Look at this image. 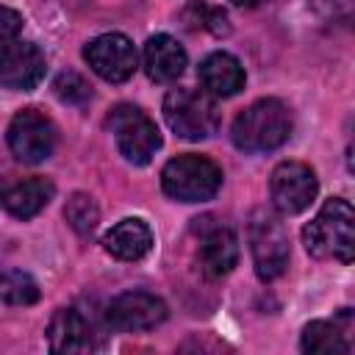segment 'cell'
Returning <instances> with one entry per match:
<instances>
[{
    "label": "cell",
    "mask_w": 355,
    "mask_h": 355,
    "mask_svg": "<svg viewBox=\"0 0 355 355\" xmlns=\"http://www.w3.org/2000/svg\"><path fill=\"white\" fill-rule=\"evenodd\" d=\"M302 244L313 258L349 263L355 255V214L341 197H330L319 214L302 227Z\"/></svg>",
    "instance_id": "6da1fadb"
},
{
    "label": "cell",
    "mask_w": 355,
    "mask_h": 355,
    "mask_svg": "<svg viewBox=\"0 0 355 355\" xmlns=\"http://www.w3.org/2000/svg\"><path fill=\"white\" fill-rule=\"evenodd\" d=\"M288 136H291V114L275 97L258 100L250 108H244L230 128L233 144L244 153H269L280 147Z\"/></svg>",
    "instance_id": "7a4b0ae2"
},
{
    "label": "cell",
    "mask_w": 355,
    "mask_h": 355,
    "mask_svg": "<svg viewBox=\"0 0 355 355\" xmlns=\"http://www.w3.org/2000/svg\"><path fill=\"white\" fill-rule=\"evenodd\" d=\"M164 191L178 202H202L211 200L222 186V169L205 155H178L161 172Z\"/></svg>",
    "instance_id": "3957f363"
},
{
    "label": "cell",
    "mask_w": 355,
    "mask_h": 355,
    "mask_svg": "<svg viewBox=\"0 0 355 355\" xmlns=\"http://www.w3.org/2000/svg\"><path fill=\"white\" fill-rule=\"evenodd\" d=\"M164 119L180 139L200 141V139H208L216 133L219 108L208 92L172 89L164 97Z\"/></svg>",
    "instance_id": "277c9868"
},
{
    "label": "cell",
    "mask_w": 355,
    "mask_h": 355,
    "mask_svg": "<svg viewBox=\"0 0 355 355\" xmlns=\"http://www.w3.org/2000/svg\"><path fill=\"white\" fill-rule=\"evenodd\" d=\"M108 128L114 133L119 153L136 166L150 164L161 147V133H158L155 122L141 108H136L130 103L114 105V111L108 114Z\"/></svg>",
    "instance_id": "5b68a950"
},
{
    "label": "cell",
    "mask_w": 355,
    "mask_h": 355,
    "mask_svg": "<svg viewBox=\"0 0 355 355\" xmlns=\"http://www.w3.org/2000/svg\"><path fill=\"white\" fill-rule=\"evenodd\" d=\"M250 250L255 261V275L261 280H275L288 266V233L277 214L258 208L250 216Z\"/></svg>",
    "instance_id": "8992f818"
},
{
    "label": "cell",
    "mask_w": 355,
    "mask_h": 355,
    "mask_svg": "<svg viewBox=\"0 0 355 355\" xmlns=\"http://www.w3.org/2000/svg\"><path fill=\"white\" fill-rule=\"evenodd\" d=\"M8 147L22 164H39L53 155L55 128L42 111L25 108L8 125Z\"/></svg>",
    "instance_id": "52a82bcc"
},
{
    "label": "cell",
    "mask_w": 355,
    "mask_h": 355,
    "mask_svg": "<svg viewBox=\"0 0 355 355\" xmlns=\"http://www.w3.org/2000/svg\"><path fill=\"white\" fill-rule=\"evenodd\" d=\"M272 202L280 214H300L305 211L316 191H319V183H316V175L311 166L300 164V161H283L275 166L272 172Z\"/></svg>",
    "instance_id": "ba28073f"
},
{
    "label": "cell",
    "mask_w": 355,
    "mask_h": 355,
    "mask_svg": "<svg viewBox=\"0 0 355 355\" xmlns=\"http://www.w3.org/2000/svg\"><path fill=\"white\" fill-rule=\"evenodd\" d=\"M89 67L108 83H125L136 72V47L122 33H103L83 50Z\"/></svg>",
    "instance_id": "9c48e42d"
},
{
    "label": "cell",
    "mask_w": 355,
    "mask_h": 355,
    "mask_svg": "<svg viewBox=\"0 0 355 355\" xmlns=\"http://www.w3.org/2000/svg\"><path fill=\"white\" fill-rule=\"evenodd\" d=\"M105 319L119 333H141V330H153L166 319V305L155 294L125 291L108 302Z\"/></svg>",
    "instance_id": "30bf717a"
},
{
    "label": "cell",
    "mask_w": 355,
    "mask_h": 355,
    "mask_svg": "<svg viewBox=\"0 0 355 355\" xmlns=\"http://www.w3.org/2000/svg\"><path fill=\"white\" fill-rule=\"evenodd\" d=\"M194 230L200 236V266L208 277H222L227 275L236 261H239V239L230 227L216 225L211 216L194 219Z\"/></svg>",
    "instance_id": "8fae6325"
},
{
    "label": "cell",
    "mask_w": 355,
    "mask_h": 355,
    "mask_svg": "<svg viewBox=\"0 0 355 355\" xmlns=\"http://www.w3.org/2000/svg\"><path fill=\"white\" fill-rule=\"evenodd\" d=\"M44 78V55L31 42H11L0 50V86L31 92Z\"/></svg>",
    "instance_id": "7c38bea8"
},
{
    "label": "cell",
    "mask_w": 355,
    "mask_h": 355,
    "mask_svg": "<svg viewBox=\"0 0 355 355\" xmlns=\"http://www.w3.org/2000/svg\"><path fill=\"white\" fill-rule=\"evenodd\" d=\"M53 352H89L94 349V330L75 308H58L47 324Z\"/></svg>",
    "instance_id": "4fadbf2b"
},
{
    "label": "cell",
    "mask_w": 355,
    "mask_h": 355,
    "mask_svg": "<svg viewBox=\"0 0 355 355\" xmlns=\"http://www.w3.org/2000/svg\"><path fill=\"white\" fill-rule=\"evenodd\" d=\"M186 69V50L178 44V39L166 36V33H155L147 39L144 44V72L150 75V80L158 83H169L178 80Z\"/></svg>",
    "instance_id": "5bb4252c"
},
{
    "label": "cell",
    "mask_w": 355,
    "mask_h": 355,
    "mask_svg": "<svg viewBox=\"0 0 355 355\" xmlns=\"http://www.w3.org/2000/svg\"><path fill=\"white\" fill-rule=\"evenodd\" d=\"M200 83L211 97H233L244 89V67L230 53H211L200 64Z\"/></svg>",
    "instance_id": "9a60e30c"
},
{
    "label": "cell",
    "mask_w": 355,
    "mask_h": 355,
    "mask_svg": "<svg viewBox=\"0 0 355 355\" xmlns=\"http://www.w3.org/2000/svg\"><path fill=\"white\" fill-rule=\"evenodd\" d=\"M55 194V186L44 178H28L19 183H11L8 189L0 191V205L17 216V219H31L36 216Z\"/></svg>",
    "instance_id": "2e32d148"
},
{
    "label": "cell",
    "mask_w": 355,
    "mask_h": 355,
    "mask_svg": "<svg viewBox=\"0 0 355 355\" xmlns=\"http://www.w3.org/2000/svg\"><path fill=\"white\" fill-rule=\"evenodd\" d=\"M105 250L119 261H139L153 247V233L141 219H122L103 236Z\"/></svg>",
    "instance_id": "e0dca14e"
},
{
    "label": "cell",
    "mask_w": 355,
    "mask_h": 355,
    "mask_svg": "<svg viewBox=\"0 0 355 355\" xmlns=\"http://www.w3.org/2000/svg\"><path fill=\"white\" fill-rule=\"evenodd\" d=\"M302 349L313 355H344L349 352V344L338 324L333 322H311L302 330Z\"/></svg>",
    "instance_id": "ac0fdd59"
},
{
    "label": "cell",
    "mask_w": 355,
    "mask_h": 355,
    "mask_svg": "<svg viewBox=\"0 0 355 355\" xmlns=\"http://www.w3.org/2000/svg\"><path fill=\"white\" fill-rule=\"evenodd\" d=\"M64 216H67L69 227H72L78 236H92L94 227H97V222H100V208H97V202H94L89 194L75 191V194L67 200V205H64Z\"/></svg>",
    "instance_id": "d6986e66"
},
{
    "label": "cell",
    "mask_w": 355,
    "mask_h": 355,
    "mask_svg": "<svg viewBox=\"0 0 355 355\" xmlns=\"http://www.w3.org/2000/svg\"><path fill=\"white\" fill-rule=\"evenodd\" d=\"M0 300L6 305H33L39 300V286L28 272H6L0 277Z\"/></svg>",
    "instance_id": "ffe728a7"
},
{
    "label": "cell",
    "mask_w": 355,
    "mask_h": 355,
    "mask_svg": "<svg viewBox=\"0 0 355 355\" xmlns=\"http://www.w3.org/2000/svg\"><path fill=\"white\" fill-rule=\"evenodd\" d=\"M183 19L189 28H205L216 36L227 33L230 25H227V14L222 8H214V6H202V3H191L186 11H183Z\"/></svg>",
    "instance_id": "44dd1931"
},
{
    "label": "cell",
    "mask_w": 355,
    "mask_h": 355,
    "mask_svg": "<svg viewBox=\"0 0 355 355\" xmlns=\"http://www.w3.org/2000/svg\"><path fill=\"white\" fill-rule=\"evenodd\" d=\"M53 92H55L58 100H64V103H69V105H83V103L92 97V86L86 83V78L78 75V72H72V69L61 72V75L53 80Z\"/></svg>",
    "instance_id": "7402d4cb"
},
{
    "label": "cell",
    "mask_w": 355,
    "mask_h": 355,
    "mask_svg": "<svg viewBox=\"0 0 355 355\" xmlns=\"http://www.w3.org/2000/svg\"><path fill=\"white\" fill-rule=\"evenodd\" d=\"M22 28V17L8 8V6H0V50L8 47L11 42H17V33Z\"/></svg>",
    "instance_id": "603a6c76"
},
{
    "label": "cell",
    "mask_w": 355,
    "mask_h": 355,
    "mask_svg": "<svg viewBox=\"0 0 355 355\" xmlns=\"http://www.w3.org/2000/svg\"><path fill=\"white\" fill-rule=\"evenodd\" d=\"M313 6L330 19H349L352 14V0H313Z\"/></svg>",
    "instance_id": "cb8c5ba5"
},
{
    "label": "cell",
    "mask_w": 355,
    "mask_h": 355,
    "mask_svg": "<svg viewBox=\"0 0 355 355\" xmlns=\"http://www.w3.org/2000/svg\"><path fill=\"white\" fill-rule=\"evenodd\" d=\"M233 6H241V8H255V6H261L263 0H230Z\"/></svg>",
    "instance_id": "d4e9b609"
}]
</instances>
